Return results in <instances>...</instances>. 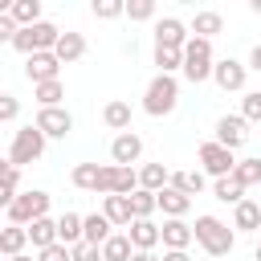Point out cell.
I'll return each instance as SVG.
<instances>
[{
    "instance_id": "obj_40",
    "label": "cell",
    "mask_w": 261,
    "mask_h": 261,
    "mask_svg": "<svg viewBox=\"0 0 261 261\" xmlns=\"http://www.w3.org/2000/svg\"><path fill=\"white\" fill-rule=\"evenodd\" d=\"M37 261H73V249L57 241V245H49V249H41V253H37Z\"/></svg>"
},
{
    "instance_id": "obj_44",
    "label": "cell",
    "mask_w": 261,
    "mask_h": 261,
    "mask_svg": "<svg viewBox=\"0 0 261 261\" xmlns=\"http://www.w3.org/2000/svg\"><path fill=\"white\" fill-rule=\"evenodd\" d=\"M249 69H257V73H261V41L249 49Z\"/></svg>"
},
{
    "instance_id": "obj_34",
    "label": "cell",
    "mask_w": 261,
    "mask_h": 261,
    "mask_svg": "<svg viewBox=\"0 0 261 261\" xmlns=\"http://www.w3.org/2000/svg\"><path fill=\"white\" fill-rule=\"evenodd\" d=\"M33 98H37V106H41V110H45V106H61V98H65V86H61V82L33 86Z\"/></svg>"
},
{
    "instance_id": "obj_10",
    "label": "cell",
    "mask_w": 261,
    "mask_h": 261,
    "mask_svg": "<svg viewBox=\"0 0 261 261\" xmlns=\"http://www.w3.org/2000/svg\"><path fill=\"white\" fill-rule=\"evenodd\" d=\"M188 41H192V29L179 16H159L155 20V45L159 49H184Z\"/></svg>"
},
{
    "instance_id": "obj_22",
    "label": "cell",
    "mask_w": 261,
    "mask_h": 261,
    "mask_svg": "<svg viewBox=\"0 0 261 261\" xmlns=\"http://www.w3.org/2000/svg\"><path fill=\"white\" fill-rule=\"evenodd\" d=\"M20 29H33V24H41L45 16H41V0H12L8 8H4Z\"/></svg>"
},
{
    "instance_id": "obj_46",
    "label": "cell",
    "mask_w": 261,
    "mask_h": 261,
    "mask_svg": "<svg viewBox=\"0 0 261 261\" xmlns=\"http://www.w3.org/2000/svg\"><path fill=\"white\" fill-rule=\"evenodd\" d=\"M253 257H257V261H261V232H257V249H253Z\"/></svg>"
},
{
    "instance_id": "obj_20",
    "label": "cell",
    "mask_w": 261,
    "mask_h": 261,
    "mask_svg": "<svg viewBox=\"0 0 261 261\" xmlns=\"http://www.w3.org/2000/svg\"><path fill=\"white\" fill-rule=\"evenodd\" d=\"M232 228L237 232H261V200H241L232 208Z\"/></svg>"
},
{
    "instance_id": "obj_33",
    "label": "cell",
    "mask_w": 261,
    "mask_h": 261,
    "mask_svg": "<svg viewBox=\"0 0 261 261\" xmlns=\"http://www.w3.org/2000/svg\"><path fill=\"white\" fill-rule=\"evenodd\" d=\"M151 61L159 65V73H184V49H159L155 45V53H151Z\"/></svg>"
},
{
    "instance_id": "obj_31",
    "label": "cell",
    "mask_w": 261,
    "mask_h": 261,
    "mask_svg": "<svg viewBox=\"0 0 261 261\" xmlns=\"http://www.w3.org/2000/svg\"><path fill=\"white\" fill-rule=\"evenodd\" d=\"M130 208H135V220H151L159 212V192H147V188L130 192Z\"/></svg>"
},
{
    "instance_id": "obj_48",
    "label": "cell",
    "mask_w": 261,
    "mask_h": 261,
    "mask_svg": "<svg viewBox=\"0 0 261 261\" xmlns=\"http://www.w3.org/2000/svg\"><path fill=\"white\" fill-rule=\"evenodd\" d=\"M249 8H253V12H257V16H261V0H253V4H249Z\"/></svg>"
},
{
    "instance_id": "obj_27",
    "label": "cell",
    "mask_w": 261,
    "mask_h": 261,
    "mask_svg": "<svg viewBox=\"0 0 261 261\" xmlns=\"http://www.w3.org/2000/svg\"><path fill=\"white\" fill-rule=\"evenodd\" d=\"M69 179H73V188H77V192H94V196H98V179H102V163H77V167L69 171Z\"/></svg>"
},
{
    "instance_id": "obj_35",
    "label": "cell",
    "mask_w": 261,
    "mask_h": 261,
    "mask_svg": "<svg viewBox=\"0 0 261 261\" xmlns=\"http://www.w3.org/2000/svg\"><path fill=\"white\" fill-rule=\"evenodd\" d=\"M90 12H94L98 20H118V16H126V4H122V0H94Z\"/></svg>"
},
{
    "instance_id": "obj_3",
    "label": "cell",
    "mask_w": 261,
    "mask_h": 261,
    "mask_svg": "<svg viewBox=\"0 0 261 261\" xmlns=\"http://www.w3.org/2000/svg\"><path fill=\"white\" fill-rule=\"evenodd\" d=\"M49 204H53V196H49L45 188H29V192H20L12 204H4V216H8V224H20V228H29L33 220L49 216Z\"/></svg>"
},
{
    "instance_id": "obj_37",
    "label": "cell",
    "mask_w": 261,
    "mask_h": 261,
    "mask_svg": "<svg viewBox=\"0 0 261 261\" xmlns=\"http://www.w3.org/2000/svg\"><path fill=\"white\" fill-rule=\"evenodd\" d=\"M241 118H245V122H261V90H245V98H241Z\"/></svg>"
},
{
    "instance_id": "obj_5",
    "label": "cell",
    "mask_w": 261,
    "mask_h": 261,
    "mask_svg": "<svg viewBox=\"0 0 261 261\" xmlns=\"http://www.w3.org/2000/svg\"><path fill=\"white\" fill-rule=\"evenodd\" d=\"M212 69H216L212 41H204V37H192V41L184 45V77H188L192 86H200V82H208V77H212Z\"/></svg>"
},
{
    "instance_id": "obj_1",
    "label": "cell",
    "mask_w": 261,
    "mask_h": 261,
    "mask_svg": "<svg viewBox=\"0 0 261 261\" xmlns=\"http://www.w3.org/2000/svg\"><path fill=\"white\" fill-rule=\"evenodd\" d=\"M196 245L208 253V257H228L232 249H237V228L228 224V220H220V216H212V212H204V216H196Z\"/></svg>"
},
{
    "instance_id": "obj_12",
    "label": "cell",
    "mask_w": 261,
    "mask_h": 261,
    "mask_svg": "<svg viewBox=\"0 0 261 261\" xmlns=\"http://www.w3.org/2000/svg\"><path fill=\"white\" fill-rule=\"evenodd\" d=\"M216 143H224L228 151H241L249 143V122L241 114H220L216 118Z\"/></svg>"
},
{
    "instance_id": "obj_41",
    "label": "cell",
    "mask_w": 261,
    "mask_h": 261,
    "mask_svg": "<svg viewBox=\"0 0 261 261\" xmlns=\"http://www.w3.org/2000/svg\"><path fill=\"white\" fill-rule=\"evenodd\" d=\"M16 114H20V102H16L12 94H0V118H4V122H12Z\"/></svg>"
},
{
    "instance_id": "obj_14",
    "label": "cell",
    "mask_w": 261,
    "mask_h": 261,
    "mask_svg": "<svg viewBox=\"0 0 261 261\" xmlns=\"http://www.w3.org/2000/svg\"><path fill=\"white\" fill-rule=\"evenodd\" d=\"M126 237H130V245H135L139 253H155V249L163 245V232H159L155 220H135V224L126 228Z\"/></svg>"
},
{
    "instance_id": "obj_43",
    "label": "cell",
    "mask_w": 261,
    "mask_h": 261,
    "mask_svg": "<svg viewBox=\"0 0 261 261\" xmlns=\"http://www.w3.org/2000/svg\"><path fill=\"white\" fill-rule=\"evenodd\" d=\"M163 261H192L188 249H163Z\"/></svg>"
},
{
    "instance_id": "obj_38",
    "label": "cell",
    "mask_w": 261,
    "mask_h": 261,
    "mask_svg": "<svg viewBox=\"0 0 261 261\" xmlns=\"http://www.w3.org/2000/svg\"><path fill=\"white\" fill-rule=\"evenodd\" d=\"M16 196H20V167L4 163V196H0V200H4V204H12Z\"/></svg>"
},
{
    "instance_id": "obj_13",
    "label": "cell",
    "mask_w": 261,
    "mask_h": 261,
    "mask_svg": "<svg viewBox=\"0 0 261 261\" xmlns=\"http://www.w3.org/2000/svg\"><path fill=\"white\" fill-rule=\"evenodd\" d=\"M139 159H143V135H135V130L114 135V143H110V163H118V167H135Z\"/></svg>"
},
{
    "instance_id": "obj_26",
    "label": "cell",
    "mask_w": 261,
    "mask_h": 261,
    "mask_svg": "<svg viewBox=\"0 0 261 261\" xmlns=\"http://www.w3.org/2000/svg\"><path fill=\"white\" fill-rule=\"evenodd\" d=\"M171 184V171L163 167V163H143L139 167V188H147V192H163Z\"/></svg>"
},
{
    "instance_id": "obj_8",
    "label": "cell",
    "mask_w": 261,
    "mask_h": 261,
    "mask_svg": "<svg viewBox=\"0 0 261 261\" xmlns=\"http://www.w3.org/2000/svg\"><path fill=\"white\" fill-rule=\"evenodd\" d=\"M212 82H216L224 94H241V90H245V82H249V65H245V61H237V57H216Z\"/></svg>"
},
{
    "instance_id": "obj_39",
    "label": "cell",
    "mask_w": 261,
    "mask_h": 261,
    "mask_svg": "<svg viewBox=\"0 0 261 261\" xmlns=\"http://www.w3.org/2000/svg\"><path fill=\"white\" fill-rule=\"evenodd\" d=\"M126 20H155V0H126Z\"/></svg>"
},
{
    "instance_id": "obj_25",
    "label": "cell",
    "mask_w": 261,
    "mask_h": 261,
    "mask_svg": "<svg viewBox=\"0 0 261 261\" xmlns=\"http://www.w3.org/2000/svg\"><path fill=\"white\" fill-rule=\"evenodd\" d=\"M29 241H33V249H37V253H41V249H49V245H57V220H53V216L33 220V224H29Z\"/></svg>"
},
{
    "instance_id": "obj_28",
    "label": "cell",
    "mask_w": 261,
    "mask_h": 261,
    "mask_svg": "<svg viewBox=\"0 0 261 261\" xmlns=\"http://www.w3.org/2000/svg\"><path fill=\"white\" fill-rule=\"evenodd\" d=\"M24 245H33V241H29V228L8 224V228L0 232V253H4V257H20V253H24Z\"/></svg>"
},
{
    "instance_id": "obj_4",
    "label": "cell",
    "mask_w": 261,
    "mask_h": 261,
    "mask_svg": "<svg viewBox=\"0 0 261 261\" xmlns=\"http://www.w3.org/2000/svg\"><path fill=\"white\" fill-rule=\"evenodd\" d=\"M45 135L37 130V122H24L20 130H12V143H8V163L12 167H24V163H37L45 155Z\"/></svg>"
},
{
    "instance_id": "obj_32",
    "label": "cell",
    "mask_w": 261,
    "mask_h": 261,
    "mask_svg": "<svg viewBox=\"0 0 261 261\" xmlns=\"http://www.w3.org/2000/svg\"><path fill=\"white\" fill-rule=\"evenodd\" d=\"M130 257H135V245H130L126 232H114V237L102 245V261H130Z\"/></svg>"
},
{
    "instance_id": "obj_18",
    "label": "cell",
    "mask_w": 261,
    "mask_h": 261,
    "mask_svg": "<svg viewBox=\"0 0 261 261\" xmlns=\"http://www.w3.org/2000/svg\"><path fill=\"white\" fill-rule=\"evenodd\" d=\"M57 241L61 245H82L86 241V216H77V212H61L57 216Z\"/></svg>"
},
{
    "instance_id": "obj_16",
    "label": "cell",
    "mask_w": 261,
    "mask_h": 261,
    "mask_svg": "<svg viewBox=\"0 0 261 261\" xmlns=\"http://www.w3.org/2000/svg\"><path fill=\"white\" fill-rule=\"evenodd\" d=\"M188 208H192V196H184L179 188L167 184V188L159 192V212H163V220H184Z\"/></svg>"
},
{
    "instance_id": "obj_21",
    "label": "cell",
    "mask_w": 261,
    "mask_h": 261,
    "mask_svg": "<svg viewBox=\"0 0 261 261\" xmlns=\"http://www.w3.org/2000/svg\"><path fill=\"white\" fill-rule=\"evenodd\" d=\"M188 29H192V37L212 41L216 33H224V16H220V12H212V8H200V12L188 20Z\"/></svg>"
},
{
    "instance_id": "obj_36",
    "label": "cell",
    "mask_w": 261,
    "mask_h": 261,
    "mask_svg": "<svg viewBox=\"0 0 261 261\" xmlns=\"http://www.w3.org/2000/svg\"><path fill=\"white\" fill-rule=\"evenodd\" d=\"M232 175H237L245 188H257V184H261V159H241Z\"/></svg>"
},
{
    "instance_id": "obj_29",
    "label": "cell",
    "mask_w": 261,
    "mask_h": 261,
    "mask_svg": "<svg viewBox=\"0 0 261 261\" xmlns=\"http://www.w3.org/2000/svg\"><path fill=\"white\" fill-rule=\"evenodd\" d=\"M110 228H114V224H110L102 212H90V216H86V245H98V249H102V245L114 237Z\"/></svg>"
},
{
    "instance_id": "obj_47",
    "label": "cell",
    "mask_w": 261,
    "mask_h": 261,
    "mask_svg": "<svg viewBox=\"0 0 261 261\" xmlns=\"http://www.w3.org/2000/svg\"><path fill=\"white\" fill-rule=\"evenodd\" d=\"M8 261H37V257H29V253H20V257H8Z\"/></svg>"
},
{
    "instance_id": "obj_42",
    "label": "cell",
    "mask_w": 261,
    "mask_h": 261,
    "mask_svg": "<svg viewBox=\"0 0 261 261\" xmlns=\"http://www.w3.org/2000/svg\"><path fill=\"white\" fill-rule=\"evenodd\" d=\"M73 261H102V249L82 241V245H73Z\"/></svg>"
},
{
    "instance_id": "obj_23",
    "label": "cell",
    "mask_w": 261,
    "mask_h": 261,
    "mask_svg": "<svg viewBox=\"0 0 261 261\" xmlns=\"http://www.w3.org/2000/svg\"><path fill=\"white\" fill-rule=\"evenodd\" d=\"M53 53H57L61 65H73V61L86 57V37H82V33H61V41H57Z\"/></svg>"
},
{
    "instance_id": "obj_15",
    "label": "cell",
    "mask_w": 261,
    "mask_h": 261,
    "mask_svg": "<svg viewBox=\"0 0 261 261\" xmlns=\"http://www.w3.org/2000/svg\"><path fill=\"white\" fill-rule=\"evenodd\" d=\"M102 216H106L114 228H130V224H135L130 196H102Z\"/></svg>"
},
{
    "instance_id": "obj_30",
    "label": "cell",
    "mask_w": 261,
    "mask_h": 261,
    "mask_svg": "<svg viewBox=\"0 0 261 261\" xmlns=\"http://www.w3.org/2000/svg\"><path fill=\"white\" fill-rule=\"evenodd\" d=\"M204 184H208V175H204L200 167H196V171H171V188H179L184 196H200Z\"/></svg>"
},
{
    "instance_id": "obj_11",
    "label": "cell",
    "mask_w": 261,
    "mask_h": 261,
    "mask_svg": "<svg viewBox=\"0 0 261 261\" xmlns=\"http://www.w3.org/2000/svg\"><path fill=\"white\" fill-rule=\"evenodd\" d=\"M24 77H29L33 86L61 82V61H57V53H33V57H24Z\"/></svg>"
},
{
    "instance_id": "obj_9",
    "label": "cell",
    "mask_w": 261,
    "mask_h": 261,
    "mask_svg": "<svg viewBox=\"0 0 261 261\" xmlns=\"http://www.w3.org/2000/svg\"><path fill=\"white\" fill-rule=\"evenodd\" d=\"M37 130L45 135V139H65L69 130H73V114L65 110V106H45V110H37Z\"/></svg>"
},
{
    "instance_id": "obj_24",
    "label": "cell",
    "mask_w": 261,
    "mask_h": 261,
    "mask_svg": "<svg viewBox=\"0 0 261 261\" xmlns=\"http://www.w3.org/2000/svg\"><path fill=\"white\" fill-rule=\"evenodd\" d=\"M245 192H249V188H245L237 175H228V179H212V196H216L220 204H232V208H237L241 200H249Z\"/></svg>"
},
{
    "instance_id": "obj_17",
    "label": "cell",
    "mask_w": 261,
    "mask_h": 261,
    "mask_svg": "<svg viewBox=\"0 0 261 261\" xmlns=\"http://www.w3.org/2000/svg\"><path fill=\"white\" fill-rule=\"evenodd\" d=\"M130 118H135V110H130V102H122V98H110V102L102 106V122H106L110 130H118V135L130 130Z\"/></svg>"
},
{
    "instance_id": "obj_2",
    "label": "cell",
    "mask_w": 261,
    "mask_h": 261,
    "mask_svg": "<svg viewBox=\"0 0 261 261\" xmlns=\"http://www.w3.org/2000/svg\"><path fill=\"white\" fill-rule=\"evenodd\" d=\"M175 106H179V82L171 73H155L147 82V90H143V110L151 118H167Z\"/></svg>"
},
{
    "instance_id": "obj_6",
    "label": "cell",
    "mask_w": 261,
    "mask_h": 261,
    "mask_svg": "<svg viewBox=\"0 0 261 261\" xmlns=\"http://www.w3.org/2000/svg\"><path fill=\"white\" fill-rule=\"evenodd\" d=\"M196 159H200V171L208 175V179H228L232 171H237V151H228L224 143H216V139H208V143H200V151H196Z\"/></svg>"
},
{
    "instance_id": "obj_45",
    "label": "cell",
    "mask_w": 261,
    "mask_h": 261,
    "mask_svg": "<svg viewBox=\"0 0 261 261\" xmlns=\"http://www.w3.org/2000/svg\"><path fill=\"white\" fill-rule=\"evenodd\" d=\"M130 261H163V257H159V253H139V249H135V257H130Z\"/></svg>"
},
{
    "instance_id": "obj_19",
    "label": "cell",
    "mask_w": 261,
    "mask_h": 261,
    "mask_svg": "<svg viewBox=\"0 0 261 261\" xmlns=\"http://www.w3.org/2000/svg\"><path fill=\"white\" fill-rule=\"evenodd\" d=\"M159 232H163V249H188L196 241V228L188 220H163Z\"/></svg>"
},
{
    "instance_id": "obj_7",
    "label": "cell",
    "mask_w": 261,
    "mask_h": 261,
    "mask_svg": "<svg viewBox=\"0 0 261 261\" xmlns=\"http://www.w3.org/2000/svg\"><path fill=\"white\" fill-rule=\"evenodd\" d=\"M130 192H139V171L135 167H118V163H102L98 196H130Z\"/></svg>"
}]
</instances>
